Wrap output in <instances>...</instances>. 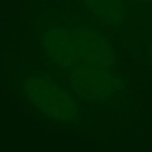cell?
Wrapping results in <instances>:
<instances>
[{
	"label": "cell",
	"mask_w": 152,
	"mask_h": 152,
	"mask_svg": "<svg viewBox=\"0 0 152 152\" xmlns=\"http://www.w3.org/2000/svg\"><path fill=\"white\" fill-rule=\"evenodd\" d=\"M41 46L59 69L115 67V49L95 30L80 25H51L41 33Z\"/></svg>",
	"instance_id": "cell-1"
},
{
	"label": "cell",
	"mask_w": 152,
	"mask_h": 152,
	"mask_svg": "<svg viewBox=\"0 0 152 152\" xmlns=\"http://www.w3.org/2000/svg\"><path fill=\"white\" fill-rule=\"evenodd\" d=\"M23 95L34 108L56 123L70 124L79 119L80 110L74 96L46 75H28L23 82Z\"/></svg>",
	"instance_id": "cell-2"
},
{
	"label": "cell",
	"mask_w": 152,
	"mask_h": 152,
	"mask_svg": "<svg viewBox=\"0 0 152 152\" xmlns=\"http://www.w3.org/2000/svg\"><path fill=\"white\" fill-rule=\"evenodd\" d=\"M67 82L77 95L87 100L105 102L123 88V80L111 69L83 67L67 72Z\"/></svg>",
	"instance_id": "cell-3"
},
{
	"label": "cell",
	"mask_w": 152,
	"mask_h": 152,
	"mask_svg": "<svg viewBox=\"0 0 152 152\" xmlns=\"http://www.w3.org/2000/svg\"><path fill=\"white\" fill-rule=\"evenodd\" d=\"M98 20L110 25H121L126 18V5L123 0H82Z\"/></svg>",
	"instance_id": "cell-4"
},
{
	"label": "cell",
	"mask_w": 152,
	"mask_h": 152,
	"mask_svg": "<svg viewBox=\"0 0 152 152\" xmlns=\"http://www.w3.org/2000/svg\"><path fill=\"white\" fill-rule=\"evenodd\" d=\"M136 2H141V4H152V0H136Z\"/></svg>",
	"instance_id": "cell-5"
},
{
	"label": "cell",
	"mask_w": 152,
	"mask_h": 152,
	"mask_svg": "<svg viewBox=\"0 0 152 152\" xmlns=\"http://www.w3.org/2000/svg\"><path fill=\"white\" fill-rule=\"evenodd\" d=\"M149 56H151V62H152V44H151V48H149Z\"/></svg>",
	"instance_id": "cell-6"
}]
</instances>
